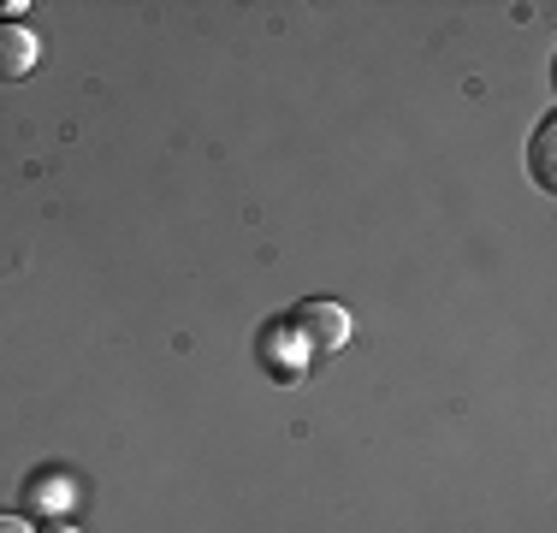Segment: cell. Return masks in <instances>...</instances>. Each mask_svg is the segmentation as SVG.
<instances>
[{"label": "cell", "instance_id": "277c9868", "mask_svg": "<svg viewBox=\"0 0 557 533\" xmlns=\"http://www.w3.org/2000/svg\"><path fill=\"white\" fill-rule=\"evenodd\" d=\"M60 498H65L60 480H36V486H30V504H36V510H48V504H60Z\"/></svg>", "mask_w": 557, "mask_h": 533}, {"label": "cell", "instance_id": "5b68a950", "mask_svg": "<svg viewBox=\"0 0 557 533\" xmlns=\"http://www.w3.org/2000/svg\"><path fill=\"white\" fill-rule=\"evenodd\" d=\"M0 533H30V528H24L18 516H0Z\"/></svg>", "mask_w": 557, "mask_h": 533}, {"label": "cell", "instance_id": "3957f363", "mask_svg": "<svg viewBox=\"0 0 557 533\" xmlns=\"http://www.w3.org/2000/svg\"><path fill=\"white\" fill-rule=\"evenodd\" d=\"M552 137H557V125L546 119V125H540V137H534V178L546 184V190L557 184V172H552Z\"/></svg>", "mask_w": 557, "mask_h": 533}, {"label": "cell", "instance_id": "6da1fadb", "mask_svg": "<svg viewBox=\"0 0 557 533\" xmlns=\"http://www.w3.org/2000/svg\"><path fill=\"white\" fill-rule=\"evenodd\" d=\"M297 332H302V344L309 350H338L344 338H350V320H344V309H333V302H302L297 309Z\"/></svg>", "mask_w": 557, "mask_h": 533}, {"label": "cell", "instance_id": "7a4b0ae2", "mask_svg": "<svg viewBox=\"0 0 557 533\" xmlns=\"http://www.w3.org/2000/svg\"><path fill=\"white\" fill-rule=\"evenodd\" d=\"M30 65H36V36L24 30L18 18H0V84L24 77Z\"/></svg>", "mask_w": 557, "mask_h": 533}, {"label": "cell", "instance_id": "8992f818", "mask_svg": "<svg viewBox=\"0 0 557 533\" xmlns=\"http://www.w3.org/2000/svg\"><path fill=\"white\" fill-rule=\"evenodd\" d=\"M48 533H77V528H72V522H54V528H48Z\"/></svg>", "mask_w": 557, "mask_h": 533}]
</instances>
